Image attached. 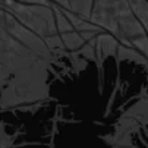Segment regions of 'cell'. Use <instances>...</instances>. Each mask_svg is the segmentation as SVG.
<instances>
[{
    "label": "cell",
    "mask_w": 148,
    "mask_h": 148,
    "mask_svg": "<svg viewBox=\"0 0 148 148\" xmlns=\"http://www.w3.org/2000/svg\"><path fill=\"white\" fill-rule=\"evenodd\" d=\"M2 5L28 29L41 38L59 34L54 24L51 5H32L21 3L18 0H2Z\"/></svg>",
    "instance_id": "6da1fadb"
},
{
    "label": "cell",
    "mask_w": 148,
    "mask_h": 148,
    "mask_svg": "<svg viewBox=\"0 0 148 148\" xmlns=\"http://www.w3.org/2000/svg\"><path fill=\"white\" fill-rule=\"evenodd\" d=\"M94 0H69V10L84 16V18H90L91 10H92Z\"/></svg>",
    "instance_id": "7a4b0ae2"
},
{
    "label": "cell",
    "mask_w": 148,
    "mask_h": 148,
    "mask_svg": "<svg viewBox=\"0 0 148 148\" xmlns=\"http://www.w3.org/2000/svg\"><path fill=\"white\" fill-rule=\"evenodd\" d=\"M49 2H51V3H56V5H59L60 8L71 9V8H69V0H49Z\"/></svg>",
    "instance_id": "3957f363"
},
{
    "label": "cell",
    "mask_w": 148,
    "mask_h": 148,
    "mask_svg": "<svg viewBox=\"0 0 148 148\" xmlns=\"http://www.w3.org/2000/svg\"><path fill=\"white\" fill-rule=\"evenodd\" d=\"M3 145H6V141H5V135L0 131V147H3Z\"/></svg>",
    "instance_id": "277c9868"
}]
</instances>
